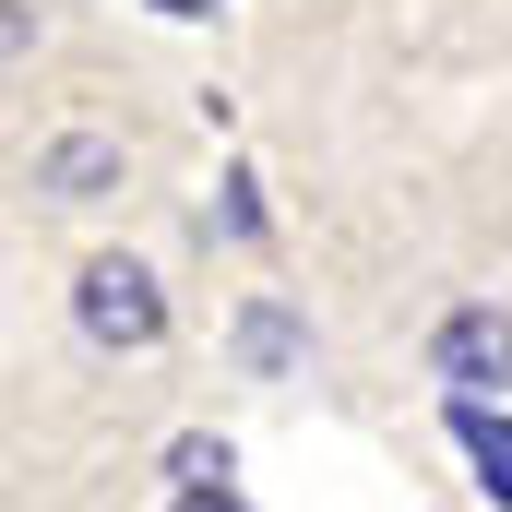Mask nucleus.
<instances>
[{
	"label": "nucleus",
	"instance_id": "nucleus-1",
	"mask_svg": "<svg viewBox=\"0 0 512 512\" xmlns=\"http://www.w3.org/2000/svg\"><path fill=\"white\" fill-rule=\"evenodd\" d=\"M72 322L96 334V346H155L167 334V286H155V262H131V251H96L84 274H72Z\"/></svg>",
	"mask_w": 512,
	"mask_h": 512
},
{
	"label": "nucleus",
	"instance_id": "nucleus-2",
	"mask_svg": "<svg viewBox=\"0 0 512 512\" xmlns=\"http://www.w3.org/2000/svg\"><path fill=\"white\" fill-rule=\"evenodd\" d=\"M429 370H441V393L489 405V393L512 382V310H453V322L429 334Z\"/></svg>",
	"mask_w": 512,
	"mask_h": 512
},
{
	"label": "nucleus",
	"instance_id": "nucleus-3",
	"mask_svg": "<svg viewBox=\"0 0 512 512\" xmlns=\"http://www.w3.org/2000/svg\"><path fill=\"white\" fill-rule=\"evenodd\" d=\"M36 179H48L60 203H96V191L120 179V143H108V131H72V143H48V167H36Z\"/></svg>",
	"mask_w": 512,
	"mask_h": 512
},
{
	"label": "nucleus",
	"instance_id": "nucleus-4",
	"mask_svg": "<svg viewBox=\"0 0 512 512\" xmlns=\"http://www.w3.org/2000/svg\"><path fill=\"white\" fill-rule=\"evenodd\" d=\"M453 441L477 453V489L512 512V417H489V405H465V393H453Z\"/></svg>",
	"mask_w": 512,
	"mask_h": 512
},
{
	"label": "nucleus",
	"instance_id": "nucleus-5",
	"mask_svg": "<svg viewBox=\"0 0 512 512\" xmlns=\"http://www.w3.org/2000/svg\"><path fill=\"white\" fill-rule=\"evenodd\" d=\"M298 346H310V334H298V322H286L274 298H262V310H239V358H251V370H286Z\"/></svg>",
	"mask_w": 512,
	"mask_h": 512
},
{
	"label": "nucleus",
	"instance_id": "nucleus-6",
	"mask_svg": "<svg viewBox=\"0 0 512 512\" xmlns=\"http://www.w3.org/2000/svg\"><path fill=\"white\" fill-rule=\"evenodd\" d=\"M167 477H179V489H227L239 465H227V441H203V429H191V441L167 453Z\"/></svg>",
	"mask_w": 512,
	"mask_h": 512
},
{
	"label": "nucleus",
	"instance_id": "nucleus-7",
	"mask_svg": "<svg viewBox=\"0 0 512 512\" xmlns=\"http://www.w3.org/2000/svg\"><path fill=\"white\" fill-rule=\"evenodd\" d=\"M12 48H36V12H24V0H0V60H12Z\"/></svg>",
	"mask_w": 512,
	"mask_h": 512
},
{
	"label": "nucleus",
	"instance_id": "nucleus-8",
	"mask_svg": "<svg viewBox=\"0 0 512 512\" xmlns=\"http://www.w3.org/2000/svg\"><path fill=\"white\" fill-rule=\"evenodd\" d=\"M167 512H251V501H239V489H179Z\"/></svg>",
	"mask_w": 512,
	"mask_h": 512
},
{
	"label": "nucleus",
	"instance_id": "nucleus-9",
	"mask_svg": "<svg viewBox=\"0 0 512 512\" xmlns=\"http://www.w3.org/2000/svg\"><path fill=\"white\" fill-rule=\"evenodd\" d=\"M155 12H167V24H203V12H215V0H155Z\"/></svg>",
	"mask_w": 512,
	"mask_h": 512
}]
</instances>
